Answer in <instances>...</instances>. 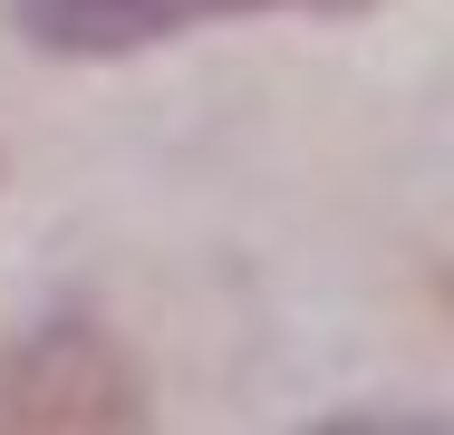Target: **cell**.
<instances>
[{"label": "cell", "mask_w": 454, "mask_h": 435, "mask_svg": "<svg viewBox=\"0 0 454 435\" xmlns=\"http://www.w3.org/2000/svg\"><path fill=\"white\" fill-rule=\"evenodd\" d=\"M0 426H39V435L145 426V377L97 320H49L29 339H0Z\"/></svg>", "instance_id": "obj_1"}, {"label": "cell", "mask_w": 454, "mask_h": 435, "mask_svg": "<svg viewBox=\"0 0 454 435\" xmlns=\"http://www.w3.org/2000/svg\"><path fill=\"white\" fill-rule=\"evenodd\" d=\"M20 29L49 59H126L145 39H175L193 20H242V10H358V0H10Z\"/></svg>", "instance_id": "obj_2"}]
</instances>
